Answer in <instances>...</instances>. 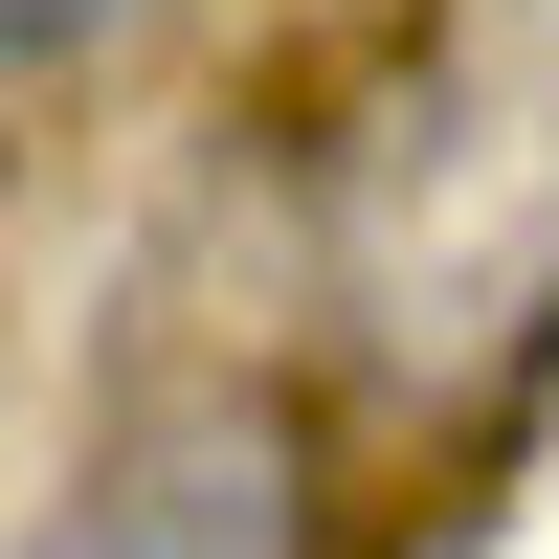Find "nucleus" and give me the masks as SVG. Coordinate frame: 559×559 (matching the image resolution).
Returning a JSON list of instances; mask_svg holds the SVG:
<instances>
[{
    "mask_svg": "<svg viewBox=\"0 0 559 559\" xmlns=\"http://www.w3.org/2000/svg\"><path fill=\"white\" fill-rule=\"evenodd\" d=\"M336 269H358V336L426 381L559 336V0H448L403 45L336 179Z\"/></svg>",
    "mask_w": 559,
    "mask_h": 559,
    "instance_id": "f257e3e1",
    "label": "nucleus"
},
{
    "mask_svg": "<svg viewBox=\"0 0 559 559\" xmlns=\"http://www.w3.org/2000/svg\"><path fill=\"white\" fill-rule=\"evenodd\" d=\"M0 559H313V448H292V403H247V381L112 403Z\"/></svg>",
    "mask_w": 559,
    "mask_h": 559,
    "instance_id": "f03ea898",
    "label": "nucleus"
},
{
    "mask_svg": "<svg viewBox=\"0 0 559 559\" xmlns=\"http://www.w3.org/2000/svg\"><path fill=\"white\" fill-rule=\"evenodd\" d=\"M68 23H112V0H0V45H68Z\"/></svg>",
    "mask_w": 559,
    "mask_h": 559,
    "instance_id": "7ed1b4c3",
    "label": "nucleus"
}]
</instances>
